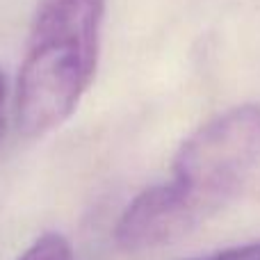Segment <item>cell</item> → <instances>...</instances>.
<instances>
[{"label": "cell", "mask_w": 260, "mask_h": 260, "mask_svg": "<svg viewBox=\"0 0 260 260\" xmlns=\"http://www.w3.org/2000/svg\"><path fill=\"white\" fill-rule=\"evenodd\" d=\"M105 0H39L16 87L25 137L59 128L80 105L99 67Z\"/></svg>", "instance_id": "cell-1"}, {"label": "cell", "mask_w": 260, "mask_h": 260, "mask_svg": "<svg viewBox=\"0 0 260 260\" xmlns=\"http://www.w3.org/2000/svg\"><path fill=\"white\" fill-rule=\"evenodd\" d=\"M260 162V108L238 105L189 135L169 187L199 224L224 208Z\"/></svg>", "instance_id": "cell-2"}, {"label": "cell", "mask_w": 260, "mask_h": 260, "mask_svg": "<svg viewBox=\"0 0 260 260\" xmlns=\"http://www.w3.org/2000/svg\"><path fill=\"white\" fill-rule=\"evenodd\" d=\"M199 229V221L171 192L169 185L144 189L130 201L114 231L123 251H148L174 244Z\"/></svg>", "instance_id": "cell-3"}, {"label": "cell", "mask_w": 260, "mask_h": 260, "mask_svg": "<svg viewBox=\"0 0 260 260\" xmlns=\"http://www.w3.org/2000/svg\"><path fill=\"white\" fill-rule=\"evenodd\" d=\"M16 260H73L71 244L59 233H46L32 242Z\"/></svg>", "instance_id": "cell-4"}, {"label": "cell", "mask_w": 260, "mask_h": 260, "mask_svg": "<svg viewBox=\"0 0 260 260\" xmlns=\"http://www.w3.org/2000/svg\"><path fill=\"white\" fill-rule=\"evenodd\" d=\"M206 260H260V240L258 242H249L242 247H231L224 251L215 253V256Z\"/></svg>", "instance_id": "cell-5"}, {"label": "cell", "mask_w": 260, "mask_h": 260, "mask_svg": "<svg viewBox=\"0 0 260 260\" xmlns=\"http://www.w3.org/2000/svg\"><path fill=\"white\" fill-rule=\"evenodd\" d=\"M3 108H5V78L0 76V130H3Z\"/></svg>", "instance_id": "cell-6"}]
</instances>
